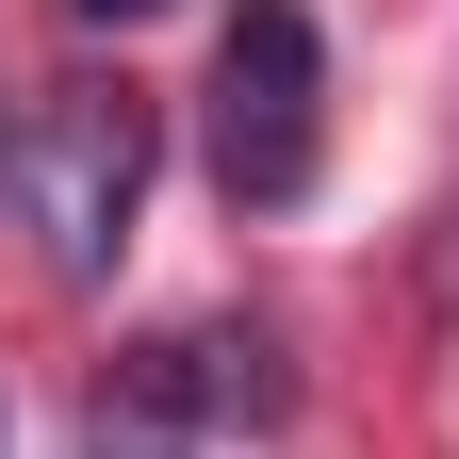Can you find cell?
I'll use <instances>...</instances> for the list:
<instances>
[{"mask_svg":"<svg viewBox=\"0 0 459 459\" xmlns=\"http://www.w3.org/2000/svg\"><path fill=\"white\" fill-rule=\"evenodd\" d=\"M312 164H328V33L296 0H247L213 33V181L279 213V197H312Z\"/></svg>","mask_w":459,"mask_h":459,"instance_id":"6da1fadb","label":"cell"},{"mask_svg":"<svg viewBox=\"0 0 459 459\" xmlns=\"http://www.w3.org/2000/svg\"><path fill=\"white\" fill-rule=\"evenodd\" d=\"M0 181H17V213H33V247H49V263L99 279L115 247H132V197H148V115H132V99H99V82H66V99H33V115H17Z\"/></svg>","mask_w":459,"mask_h":459,"instance_id":"7a4b0ae2","label":"cell"},{"mask_svg":"<svg viewBox=\"0 0 459 459\" xmlns=\"http://www.w3.org/2000/svg\"><path fill=\"white\" fill-rule=\"evenodd\" d=\"M213 411H197V377H181V344H132L115 361V394H99V427H82V459H181Z\"/></svg>","mask_w":459,"mask_h":459,"instance_id":"3957f363","label":"cell"},{"mask_svg":"<svg viewBox=\"0 0 459 459\" xmlns=\"http://www.w3.org/2000/svg\"><path fill=\"white\" fill-rule=\"evenodd\" d=\"M66 17H82V33H115V17H148V0H66Z\"/></svg>","mask_w":459,"mask_h":459,"instance_id":"277c9868","label":"cell"}]
</instances>
